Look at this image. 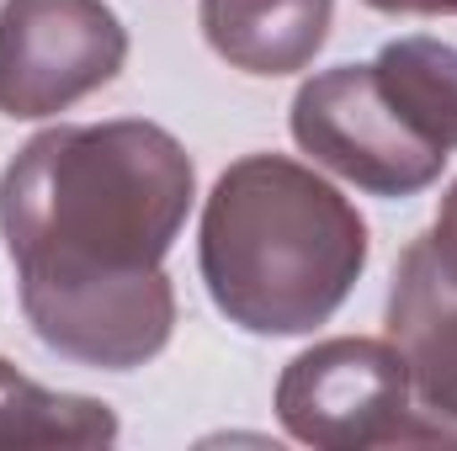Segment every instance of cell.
I'll return each instance as SVG.
<instances>
[{
	"instance_id": "5",
	"label": "cell",
	"mask_w": 457,
	"mask_h": 451,
	"mask_svg": "<svg viewBox=\"0 0 457 451\" xmlns=\"http://www.w3.org/2000/svg\"><path fill=\"white\" fill-rule=\"evenodd\" d=\"M128 32L102 0H5L0 5V112L54 117L112 86Z\"/></svg>"
},
{
	"instance_id": "11",
	"label": "cell",
	"mask_w": 457,
	"mask_h": 451,
	"mask_svg": "<svg viewBox=\"0 0 457 451\" xmlns=\"http://www.w3.org/2000/svg\"><path fill=\"white\" fill-rule=\"evenodd\" d=\"M367 5L388 16H457V0H367Z\"/></svg>"
},
{
	"instance_id": "4",
	"label": "cell",
	"mask_w": 457,
	"mask_h": 451,
	"mask_svg": "<svg viewBox=\"0 0 457 451\" xmlns=\"http://www.w3.org/2000/svg\"><path fill=\"white\" fill-rule=\"evenodd\" d=\"M293 144L372 197H415L447 165L436 144L388 107L372 64H336L303 80L293 96Z\"/></svg>"
},
{
	"instance_id": "10",
	"label": "cell",
	"mask_w": 457,
	"mask_h": 451,
	"mask_svg": "<svg viewBox=\"0 0 457 451\" xmlns=\"http://www.w3.org/2000/svg\"><path fill=\"white\" fill-rule=\"evenodd\" d=\"M426 244H431V255H436L442 276L457 287V181H453V192L442 197V213H436V228L426 234Z\"/></svg>"
},
{
	"instance_id": "3",
	"label": "cell",
	"mask_w": 457,
	"mask_h": 451,
	"mask_svg": "<svg viewBox=\"0 0 457 451\" xmlns=\"http://www.w3.org/2000/svg\"><path fill=\"white\" fill-rule=\"evenodd\" d=\"M277 420L293 441L325 451L457 441V425L415 409L399 345L367 335L320 340L314 350L293 356L277 382Z\"/></svg>"
},
{
	"instance_id": "2",
	"label": "cell",
	"mask_w": 457,
	"mask_h": 451,
	"mask_svg": "<svg viewBox=\"0 0 457 451\" xmlns=\"http://www.w3.org/2000/svg\"><path fill=\"white\" fill-rule=\"evenodd\" d=\"M197 266L228 324L309 335L351 298L367 266V224L309 165L245 154L203 208Z\"/></svg>"
},
{
	"instance_id": "1",
	"label": "cell",
	"mask_w": 457,
	"mask_h": 451,
	"mask_svg": "<svg viewBox=\"0 0 457 451\" xmlns=\"http://www.w3.org/2000/svg\"><path fill=\"white\" fill-rule=\"evenodd\" d=\"M197 197L176 133L144 117L59 122L0 170V239L32 335L64 361L133 372L176 330L160 271Z\"/></svg>"
},
{
	"instance_id": "6",
	"label": "cell",
	"mask_w": 457,
	"mask_h": 451,
	"mask_svg": "<svg viewBox=\"0 0 457 451\" xmlns=\"http://www.w3.org/2000/svg\"><path fill=\"white\" fill-rule=\"evenodd\" d=\"M388 340L410 366L415 404L457 425V287L442 276L426 239H415L394 271Z\"/></svg>"
},
{
	"instance_id": "9",
	"label": "cell",
	"mask_w": 457,
	"mask_h": 451,
	"mask_svg": "<svg viewBox=\"0 0 457 451\" xmlns=\"http://www.w3.org/2000/svg\"><path fill=\"white\" fill-rule=\"evenodd\" d=\"M117 414L102 398L54 393L0 356V447H112Z\"/></svg>"
},
{
	"instance_id": "8",
	"label": "cell",
	"mask_w": 457,
	"mask_h": 451,
	"mask_svg": "<svg viewBox=\"0 0 457 451\" xmlns=\"http://www.w3.org/2000/svg\"><path fill=\"white\" fill-rule=\"evenodd\" d=\"M388 107L442 154L457 149V48L442 37H394L372 59Z\"/></svg>"
},
{
	"instance_id": "7",
	"label": "cell",
	"mask_w": 457,
	"mask_h": 451,
	"mask_svg": "<svg viewBox=\"0 0 457 451\" xmlns=\"http://www.w3.org/2000/svg\"><path fill=\"white\" fill-rule=\"evenodd\" d=\"M336 0H203L208 48L245 75H293L314 64Z\"/></svg>"
}]
</instances>
